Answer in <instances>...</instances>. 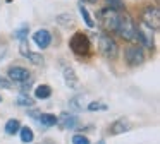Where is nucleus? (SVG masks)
Masks as SVG:
<instances>
[{
	"label": "nucleus",
	"mask_w": 160,
	"mask_h": 144,
	"mask_svg": "<svg viewBox=\"0 0 160 144\" xmlns=\"http://www.w3.org/2000/svg\"><path fill=\"white\" fill-rule=\"evenodd\" d=\"M115 33L122 38V40L129 41V43H138V26L132 21L129 12H119V22Z\"/></svg>",
	"instance_id": "obj_1"
},
{
	"label": "nucleus",
	"mask_w": 160,
	"mask_h": 144,
	"mask_svg": "<svg viewBox=\"0 0 160 144\" xmlns=\"http://www.w3.org/2000/svg\"><path fill=\"white\" fill-rule=\"evenodd\" d=\"M119 12L121 10L112 9V7H103L98 10V22L107 33H115L119 22Z\"/></svg>",
	"instance_id": "obj_2"
},
{
	"label": "nucleus",
	"mask_w": 160,
	"mask_h": 144,
	"mask_svg": "<svg viewBox=\"0 0 160 144\" xmlns=\"http://www.w3.org/2000/svg\"><path fill=\"white\" fill-rule=\"evenodd\" d=\"M69 46H71V50H72V53L79 55V57L90 55V51H91L90 36H88L86 33H83V31H78V33H74L72 36H71Z\"/></svg>",
	"instance_id": "obj_3"
},
{
	"label": "nucleus",
	"mask_w": 160,
	"mask_h": 144,
	"mask_svg": "<svg viewBox=\"0 0 160 144\" xmlns=\"http://www.w3.org/2000/svg\"><path fill=\"white\" fill-rule=\"evenodd\" d=\"M7 77L11 79L12 82H16V84L21 86L22 91H26V88H29L31 82H33V77H31V74H29L28 69L18 67V65L9 69V70H7Z\"/></svg>",
	"instance_id": "obj_4"
},
{
	"label": "nucleus",
	"mask_w": 160,
	"mask_h": 144,
	"mask_svg": "<svg viewBox=\"0 0 160 144\" xmlns=\"http://www.w3.org/2000/svg\"><path fill=\"white\" fill-rule=\"evenodd\" d=\"M141 22H143V26H146L148 29L158 31L160 29V10H158V7H153V5L145 7L143 12H141Z\"/></svg>",
	"instance_id": "obj_5"
},
{
	"label": "nucleus",
	"mask_w": 160,
	"mask_h": 144,
	"mask_svg": "<svg viewBox=\"0 0 160 144\" xmlns=\"http://www.w3.org/2000/svg\"><path fill=\"white\" fill-rule=\"evenodd\" d=\"M98 50H100V53L107 58H115L119 53V46L110 34H102V36L98 38Z\"/></svg>",
	"instance_id": "obj_6"
},
{
	"label": "nucleus",
	"mask_w": 160,
	"mask_h": 144,
	"mask_svg": "<svg viewBox=\"0 0 160 144\" xmlns=\"http://www.w3.org/2000/svg\"><path fill=\"white\" fill-rule=\"evenodd\" d=\"M124 58L131 67H136V65H141L145 62V51H143V46H129L126 48L124 51Z\"/></svg>",
	"instance_id": "obj_7"
},
{
	"label": "nucleus",
	"mask_w": 160,
	"mask_h": 144,
	"mask_svg": "<svg viewBox=\"0 0 160 144\" xmlns=\"http://www.w3.org/2000/svg\"><path fill=\"white\" fill-rule=\"evenodd\" d=\"M19 51H21L22 57H26L31 64H35V65H43V62H45V58H43L42 53H33V51H29L28 38H26V40H19Z\"/></svg>",
	"instance_id": "obj_8"
},
{
	"label": "nucleus",
	"mask_w": 160,
	"mask_h": 144,
	"mask_svg": "<svg viewBox=\"0 0 160 144\" xmlns=\"http://www.w3.org/2000/svg\"><path fill=\"white\" fill-rule=\"evenodd\" d=\"M33 41L36 43V46H38L40 50H45V48H48L50 43H52V34H50L48 29H38L33 34Z\"/></svg>",
	"instance_id": "obj_9"
},
{
	"label": "nucleus",
	"mask_w": 160,
	"mask_h": 144,
	"mask_svg": "<svg viewBox=\"0 0 160 144\" xmlns=\"http://www.w3.org/2000/svg\"><path fill=\"white\" fill-rule=\"evenodd\" d=\"M132 129V123L129 122L128 118H117L114 123H112L110 127H108V134H112V136H119V134H124L128 132V130Z\"/></svg>",
	"instance_id": "obj_10"
},
{
	"label": "nucleus",
	"mask_w": 160,
	"mask_h": 144,
	"mask_svg": "<svg viewBox=\"0 0 160 144\" xmlns=\"http://www.w3.org/2000/svg\"><path fill=\"white\" fill-rule=\"evenodd\" d=\"M57 125L60 127V129H64V130H67V129H74V127L78 125V118H76V115H72V113H67V112H64V113H60L59 117H57Z\"/></svg>",
	"instance_id": "obj_11"
},
{
	"label": "nucleus",
	"mask_w": 160,
	"mask_h": 144,
	"mask_svg": "<svg viewBox=\"0 0 160 144\" xmlns=\"http://www.w3.org/2000/svg\"><path fill=\"white\" fill-rule=\"evenodd\" d=\"M64 81H66V84L69 86L71 89L79 86V79H78V75H76V72H74L72 67H64Z\"/></svg>",
	"instance_id": "obj_12"
},
{
	"label": "nucleus",
	"mask_w": 160,
	"mask_h": 144,
	"mask_svg": "<svg viewBox=\"0 0 160 144\" xmlns=\"http://www.w3.org/2000/svg\"><path fill=\"white\" fill-rule=\"evenodd\" d=\"M50 96H52V88H50V86H47V84L36 86V89H35V98H38V99H47V98H50Z\"/></svg>",
	"instance_id": "obj_13"
},
{
	"label": "nucleus",
	"mask_w": 160,
	"mask_h": 144,
	"mask_svg": "<svg viewBox=\"0 0 160 144\" xmlns=\"http://www.w3.org/2000/svg\"><path fill=\"white\" fill-rule=\"evenodd\" d=\"M38 122L45 127H53V125H57V117L52 115V113H40Z\"/></svg>",
	"instance_id": "obj_14"
},
{
	"label": "nucleus",
	"mask_w": 160,
	"mask_h": 144,
	"mask_svg": "<svg viewBox=\"0 0 160 144\" xmlns=\"http://www.w3.org/2000/svg\"><path fill=\"white\" fill-rule=\"evenodd\" d=\"M18 105L19 106H33L35 105V99L31 98V96H28L26 94V91H21L19 93V96H18Z\"/></svg>",
	"instance_id": "obj_15"
},
{
	"label": "nucleus",
	"mask_w": 160,
	"mask_h": 144,
	"mask_svg": "<svg viewBox=\"0 0 160 144\" xmlns=\"http://www.w3.org/2000/svg\"><path fill=\"white\" fill-rule=\"evenodd\" d=\"M19 129H21V123H19L18 118H11L7 123H5V132H7L9 136H12V134L19 132Z\"/></svg>",
	"instance_id": "obj_16"
},
{
	"label": "nucleus",
	"mask_w": 160,
	"mask_h": 144,
	"mask_svg": "<svg viewBox=\"0 0 160 144\" xmlns=\"http://www.w3.org/2000/svg\"><path fill=\"white\" fill-rule=\"evenodd\" d=\"M55 21L62 27H69V26H72V24H74V17L71 16V14H60V16L55 17Z\"/></svg>",
	"instance_id": "obj_17"
},
{
	"label": "nucleus",
	"mask_w": 160,
	"mask_h": 144,
	"mask_svg": "<svg viewBox=\"0 0 160 144\" xmlns=\"http://www.w3.org/2000/svg\"><path fill=\"white\" fill-rule=\"evenodd\" d=\"M19 136H21L22 142H31L35 134H33V130L29 129V127H21V129H19Z\"/></svg>",
	"instance_id": "obj_18"
},
{
	"label": "nucleus",
	"mask_w": 160,
	"mask_h": 144,
	"mask_svg": "<svg viewBox=\"0 0 160 144\" xmlns=\"http://www.w3.org/2000/svg\"><path fill=\"white\" fill-rule=\"evenodd\" d=\"M79 12H81V17L84 19V22H86V26H88V27H95V21H93V17L90 16V12H88V10L84 9L83 5H79Z\"/></svg>",
	"instance_id": "obj_19"
},
{
	"label": "nucleus",
	"mask_w": 160,
	"mask_h": 144,
	"mask_svg": "<svg viewBox=\"0 0 160 144\" xmlns=\"http://www.w3.org/2000/svg\"><path fill=\"white\" fill-rule=\"evenodd\" d=\"M28 33H29V26H28V24H24V26H21L19 29L14 31V38H18V40H26Z\"/></svg>",
	"instance_id": "obj_20"
},
{
	"label": "nucleus",
	"mask_w": 160,
	"mask_h": 144,
	"mask_svg": "<svg viewBox=\"0 0 160 144\" xmlns=\"http://www.w3.org/2000/svg\"><path fill=\"white\" fill-rule=\"evenodd\" d=\"M83 99H84V96H81V94H79V96H76V98H72V99L69 101V106L74 110V112H79V110H83V106L79 105V103L83 101Z\"/></svg>",
	"instance_id": "obj_21"
},
{
	"label": "nucleus",
	"mask_w": 160,
	"mask_h": 144,
	"mask_svg": "<svg viewBox=\"0 0 160 144\" xmlns=\"http://www.w3.org/2000/svg\"><path fill=\"white\" fill-rule=\"evenodd\" d=\"M108 106L105 105V103H97V101H93V103H90V105L86 106V110H90V112H97V110H107Z\"/></svg>",
	"instance_id": "obj_22"
},
{
	"label": "nucleus",
	"mask_w": 160,
	"mask_h": 144,
	"mask_svg": "<svg viewBox=\"0 0 160 144\" xmlns=\"http://www.w3.org/2000/svg\"><path fill=\"white\" fill-rule=\"evenodd\" d=\"M72 144H90V139L86 136H81V134H76L72 137Z\"/></svg>",
	"instance_id": "obj_23"
},
{
	"label": "nucleus",
	"mask_w": 160,
	"mask_h": 144,
	"mask_svg": "<svg viewBox=\"0 0 160 144\" xmlns=\"http://www.w3.org/2000/svg\"><path fill=\"white\" fill-rule=\"evenodd\" d=\"M107 2L112 9H117V10H121L122 7H124V2H122V0H107Z\"/></svg>",
	"instance_id": "obj_24"
},
{
	"label": "nucleus",
	"mask_w": 160,
	"mask_h": 144,
	"mask_svg": "<svg viewBox=\"0 0 160 144\" xmlns=\"http://www.w3.org/2000/svg\"><path fill=\"white\" fill-rule=\"evenodd\" d=\"M11 81H9V79H5V77H2V75H0V88H5V89H9L11 88Z\"/></svg>",
	"instance_id": "obj_25"
},
{
	"label": "nucleus",
	"mask_w": 160,
	"mask_h": 144,
	"mask_svg": "<svg viewBox=\"0 0 160 144\" xmlns=\"http://www.w3.org/2000/svg\"><path fill=\"white\" fill-rule=\"evenodd\" d=\"M84 2H88V3H95V2H98V0H84Z\"/></svg>",
	"instance_id": "obj_26"
},
{
	"label": "nucleus",
	"mask_w": 160,
	"mask_h": 144,
	"mask_svg": "<svg viewBox=\"0 0 160 144\" xmlns=\"http://www.w3.org/2000/svg\"><path fill=\"white\" fill-rule=\"evenodd\" d=\"M97 144H105V141H103V139H100V141H98Z\"/></svg>",
	"instance_id": "obj_27"
},
{
	"label": "nucleus",
	"mask_w": 160,
	"mask_h": 144,
	"mask_svg": "<svg viewBox=\"0 0 160 144\" xmlns=\"http://www.w3.org/2000/svg\"><path fill=\"white\" fill-rule=\"evenodd\" d=\"M0 103H2V96H0Z\"/></svg>",
	"instance_id": "obj_28"
}]
</instances>
